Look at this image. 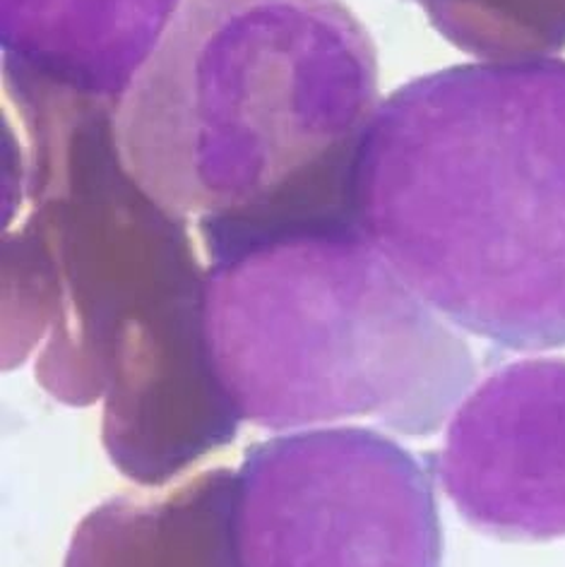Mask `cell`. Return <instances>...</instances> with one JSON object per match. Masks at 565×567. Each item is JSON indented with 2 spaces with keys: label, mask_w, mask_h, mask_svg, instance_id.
<instances>
[{
  "label": "cell",
  "mask_w": 565,
  "mask_h": 567,
  "mask_svg": "<svg viewBox=\"0 0 565 567\" xmlns=\"http://www.w3.org/2000/svg\"><path fill=\"white\" fill-rule=\"evenodd\" d=\"M63 567H242L236 472L209 470L166 495H116L70 538Z\"/></svg>",
  "instance_id": "obj_8"
},
{
  "label": "cell",
  "mask_w": 565,
  "mask_h": 567,
  "mask_svg": "<svg viewBox=\"0 0 565 567\" xmlns=\"http://www.w3.org/2000/svg\"><path fill=\"white\" fill-rule=\"evenodd\" d=\"M181 0H3L8 65L24 82L82 99L125 96Z\"/></svg>",
  "instance_id": "obj_7"
},
{
  "label": "cell",
  "mask_w": 565,
  "mask_h": 567,
  "mask_svg": "<svg viewBox=\"0 0 565 567\" xmlns=\"http://www.w3.org/2000/svg\"><path fill=\"white\" fill-rule=\"evenodd\" d=\"M435 476L482 534L565 536V361H515L474 382L448 419Z\"/></svg>",
  "instance_id": "obj_6"
},
{
  "label": "cell",
  "mask_w": 565,
  "mask_h": 567,
  "mask_svg": "<svg viewBox=\"0 0 565 567\" xmlns=\"http://www.w3.org/2000/svg\"><path fill=\"white\" fill-rule=\"evenodd\" d=\"M349 195L363 236L455 328L565 347V61L404 84L359 137Z\"/></svg>",
  "instance_id": "obj_1"
},
{
  "label": "cell",
  "mask_w": 565,
  "mask_h": 567,
  "mask_svg": "<svg viewBox=\"0 0 565 567\" xmlns=\"http://www.w3.org/2000/svg\"><path fill=\"white\" fill-rule=\"evenodd\" d=\"M369 34L339 0H188L125 92L113 137L150 200L224 231L351 217L322 178L376 113Z\"/></svg>",
  "instance_id": "obj_2"
},
{
  "label": "cell",
  "mask_w": 565,
  "mask_h": 567,
  "mask_svg": "<svg viewBox=\"0 0 565 567\" xmlns=\"http://www.w3.org/2000/svg\"><path fill=\"white\" fill-rule=\"evenodd\" d=\"M544 6L548 8L551 18L558 24V30L565 34V0H544Z\"/></svg>",
  "instance_id": "obj_10"
},
{
  "label": "cell",
  "mask_w": 565,
  "mask_h": 567,
  "mask_svg": "<svg viewBox=\"0 0 565 567\" xmlns=\"http://www.w3.org/2000/svg\"><path fill=\"white\" fill-rule=\"evenodd\" d=\"M242 567H441L433 478L392 437L318 425L250 445L236 472Z\"/></svg>",
  "instance_id": "obj_5"
},
{
  "label": "cell",
  "mask_w": 565,
  "mask_h": 567,
  "mask_svg": "<svg viewBox=\"0 0 565 567\" xmlns=\"http://www.w3.org/2000/svg\"><path fill=\"white\" fill-rule=\"evenodd\" d=\"M445 39L489 63L551 59L565 39L542 0H417Z\"/></svg>",
  "instance_id": "obj_9"
},
{
  "label": "cell",
  "mask_w": 565,
  "mask_h": 567,
  "mask_svg": "<svg viewBox=\"0 0 565 567\" xmlns=\"http://www.w3.org/2000/svg\"><path fill=\"white\" fill-rule=\"evenodd\" d=\"M205 279L183 231L111 172L65 186L6 246V361L37 351L53 400L90 406L111 368L205 306Z\"/></svg>",
  "instance_id": "obj_4"
},
{
  "label": "cell",
  "mask_w": 565,
  "mask_h": 567,
  "mask_svg": "<svg viewBox=\"0 0 565 567\" xmlns=\"http://www.w3.org/2000/svg\"><path fill=\"white\" fill-rule=\"evenodd\" d=\"M209 258L207 342L244 421L301 431L369 416L419 437L474 388L460 328L359 224L267 234Z\"/></svg>",
  "instance_id": "obj_3"
}]
</instances>
